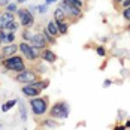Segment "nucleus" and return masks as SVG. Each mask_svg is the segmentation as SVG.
<instances>
[{
	"mask_svg": "<svg viewBox=\"0 0 130 130\" xmlns=\"http://www.w3.org/2000/svg\"><path fill=\"white\" fill-rule=\"evenodd\" d=\"M0 66L6 72H12V73H18V72L24 70L27 67L26 60L21 54H15V55H11V57H6V58L0 60Z\"/></svg>",
	"mask_w": 130,
	"mask_h": 130,
	"instance_id": "obj_1",
	"label": "nucleus"
},
{
	"mask_svg": "<svg viewBox=\"0 0 130 130\" xmlns=\"http://www.w3.org/2000/svg\"><path fill=\"white\" fill-rule=\"evenodd\" d=\"M30 109L35 118L43 117L48 109H50V97L48 96H36V97H30Z\"/></svg>",
	"mask_w": 130,
	"mask_h": 130,
	"instance_id": "obj_2",
	"label": "nucleus"
},
{
	"mask_svg": "<svg viewBox=\"0 0 130 130\" xmlns=\"http://www.w3.org/2000/svg\"><path fill=\"white\" fill-rule=\"evenodd\" d=\"M60 8L64 11L66 18H67V21H69L70 24L78 23L79 20L84 17V11L79 9V8H76V6H75L73 3H70L69 0H60Z\"/></svg>",
	"mask_w": 130,
	"mask_h": 130,
	"instance_id": "obj_3",
	"label": "nucleus"
},
{
	"mask_svg": "<svg viewBox=\"0 0 130 130\" xmlns=\"http://www.w3.org/2000/svg\"><path fill=\"white\" fill-rule=\"evenodd\" d=\"M69 114H70V106L67 102L64 100H58V102H55V103L50 106V109H48V117L51 118H55V120H58V121H63L66 118L69 117Z\"/></svg>",
	"mask_w": 130,
	"mask_h": 130,
	"instance_id": "obj_4",
	"label": "nucleus"
},
{
	"mask_svg": "<svg viewBox=\"0 0 130 130\" xmlns=\"http://www.w3.org/2000/svg\"><path fill=\"white\" fill-rule=\"evenodd\" d=\"M40 51L42 50L36 48V46H31L26 40H23V42L18 43V52H21V55L24 57V60L30 61V63H35V61L40 60Z\"/></svg>",
	"mask_w": 130,
	"mask_h": 130,
	"instance_id": "obj_5",
	"label": "nucleus"
},
{
	"mask_svg": "<svg viewBox=\"0 0 130 130\" xmlns=\"http://www.w3.org/2000/svg\"><path fill=\"white\" fill-rule=\"evenodd\" d=\"M39 78H40V75L33 67H26L24 70H21L18 73H13V81L18 82V84H21V85L31 84V82H35L36 79H39Z\"/></svg>",
	"mask_w": 130,
	"mask_h": 130,
	"instance_id": "obj_6",
	"label": "nucleus"
},
{
	"mask_svg": "<svg viewBox=\"0 0 130 130\" xmlns=\"http://www.w3.org/2000/svg\"><path fill=\"white\" fill-rule=\"evenodd\" d=\"M17 20L23 28H30L35 26V13L31 12L28 8H18L17 11Z\"/></svg>",
	"mask_w": 130,
	"mask_h": 130,
	"instance_id": "obj_7",
	"label": "nucleus"
},
{
	"mask_svg": "<svg viewBox=\"0 0 130 130\" xmlns=\"http://www.w3.org/2000/svg\"><path fill=\"white\" fill-rule=\"evenodd\" d=\"M31 46H36V48H39V50H43V48H46V46H50L48 45V42L45 39V36H43V33L42 31H35L33 33V36H31V39L28 42Z\"/></svg>",
	"mask_w": 130,
	"mask_h": 130,
	"instance_id": "obj_8",
	"label": "nucleus"
},
{
	"mask_svg": "<svg viewBox=\"0 0 130 130\" xmlns=\"http://www.w3.org/2000/svg\"><path fill=\"white\" fill-rule=\"evenodd\" d=\"M40 60L45 61V63H48V64H54V63H57L58 57H57V54L52 50H50V46H46V48H43L40 51Z\"/></svg>",
	"mask_w": 130,
	"mask_h": 130,
	"instance_id": "obj_9",
	"label": "nucleus"
},
{
	"mask_svg": "<svg viewBox=\"0 0 130 130\" xmlns=\"http://www.w3.org/2000/svg\"><path fill=\"white\" fill-rule=\"evenodd\" d=\"M38 127L39 129H48V130H52V129H60V121L55 120V118H43L38 123Z\"/></svg>",
	"mask_w": 130,
	"mask_h": 130,
	"instance_id": "obj_10",
	"label": "nucleus"
},
{
	"mask_svg": "<svg viewBox=\"0 0 130 130\" xmlns=\"http://www.w3.org/2000/svg\"><path fill=\"white\" fill-rule=\"evenodd\" d=\"M18 54V43H6L5 46H2L0 50V55H2V60L6 58V57H11V55H15Z\"/></svg>",
	"mask_w": 130,
	"mask_h": 130,
	"instance_id": "obj_11",
	"label": "nucleus"
},
{
	"mask_svg": "<svg viewBox=\"0 0 130 130\" xmlns=\"http://www.w3.org/2000/svg\"><path fill=\"white\" fill-rule=\"evenodd\" d=\"M21 93H23L26 97H36V96H40V94H42V90L35 88L31 84H24V85L21 87Z\"/></svg>",
	"mask_w": 130,
	"mask_h": 130,
	"instance_id": "obj_12",
	"label": "nucleus"
},
{
	"mask_svg": "<svg viewBox=\"0 0 130 130\" xmlns=\"http://www.w3.org/2000/svg\"><path fill=\"white\" fill-rule=\"evenodd\" d=\"M50 84H51V81L48 78H39V79H36L35 82H31V85L35 87V88H38V90H46L48 87H50Z\"/></svg>",
	"mask_w": 130,
	"mask_h": 130,
	"instance_id": "obj_13",
	"label": "nucleus"
},
{
	"mask_svg": "<svg viewBox=\"0 0 130 130\" xmlns=\"http://www.w3.org/2000/svg\"><path fill=\"white\" fill-rule=\"evenodd\" d=\"M20 27H21V24H20V21L18 20H12V21H9V23H5V26H3V30L5 31H12V33H17L18 30H20Z\"/></svg>",
	"mask_w": 130,
	"mask_h": 130,
	"instance_id": "obj_14",
	"label": "nucleus"
},
{
	"mask_svg": "<svg viewBox=\"0 0 130 130\" xmlns=\"http://www.w3.org/2000/svg\"><path fill=\"white\" fill-rule=\"evenodd\" d=\"M45 28L48 30V33H51L54 38H58V36H60V35H58V28H57V24H55V21H54V20H50V21L46 23Z\"/></svg>",
	"mask_w": 130,
	"mask_h": 130,
	"instance_id": "obj_15",
	"label": "nucleus"
},
{
	"mask_svg": "<svg viewBox=\"0 0 130 130\" xmlns=\"http://www.w3.org/2000/svg\"><path fill=\"white\" fill-rule=\"evenodd\" d=\"M55 23H61V21H67V18H66V13H64V11L58 6L55 11H54V18H52Z\"/></svg>",
	"mask_w": 130,
	"mask_h": 130,
	"instance_id": "obj_16",
	"label": "nucleus"
},
{
	"mask_svg": "<svg viewBox=\"0 0 130 130\" xmlns=\"http://www.w3.org/2000/svg\"><path fill=\"white\" fill-rule=\"evenodd\" d=\"M55 24H57V28H58V35L60 36H66L67 31H69L70 23L69 21H61V23H55Z\"/></svg>",
	"mask_w": 130,
	"mask_h": 130,
	"instance_id": "obj_17",
	"label": "nucleus"
},
{
	"mask_svg": "<svg viewBox=\"0 0 130 130\" xmlns=\"http://www.w3.org/2000/svg\"><path fill=\"white\" fill-rule=\"evenodd\" d=\"M2 18H3V23H9L12 20H17V15L12 12H9V11H6V9H2Z\"/></svg>",
	"mask_w": 130,
	"mask_h": 130,
	"instance_id": "obj_18",
	"label": "nucleus"
},
{
	"mask_svg": "<svg viewBox=\"0 0 130 130\" xmlns=\"http://www.w3.org/2000/svg\"><path fill=\"white\" fill-rule=\"evenodd\" d=\"M40 31L43 33V36H45V39H46V42H48V45H55V43H57V39H58V38H54L51 33H48V30H46L45 27H43Z\"/></svg>",
	"mask_w": 130,
	"mask_h": 130,
	"instance_id": "obj_19",
	"label": "nucleus"
},
{
	"mask_svg": "<svg viewBox=\"0 0 130 130\" xmlns=\"http://www.w3.org/2000/svg\"><path fill=\"white\" fill-rule=\"evenodd\" d=\"M15 105H18V99H12V100H8L6 103L2 105V112H8L9 109H12Z\"/></svg>",
	"mask_w": 130,
	"mask_h": 130,
	"instance_id": "obj_20",
	"label": "nucleus"
},
{
	"mask_svg": "<svg viewBox=\"0 0 130 130\" xmlns=\"http://www.w3.org/2000/svg\"><path fill=\"white\" fill-rule=\"evenodd\" d=\"M33 69L39 73V75H42V73H45V72H48V67H45V66L40 63V60H38V61H35L33 63Z\"/></svg>",
	"mask_w": 130,
	"mask_h": 130,
	"instance_id": "obj_21",
	"label": "nucleus"
},
{
	"mask_svg": "<svg viewBox=\"0 0 130 130\" xmlns=\"http://www.w3.org/2000/svg\"><path fill=\"white\" fill-rule=\"evenodd\" d=\"M31 36H33V31L30 28H24L23 33H21V38H23V40H26V42H30Z\"/></svg>",
	"mask_w": 130,
	"mask_h": 130,
	"instance_id": "obj_22",
	"label": "nucleus"
},
{
	"mask_svg": "<svg viewBox=\"0 0 130 130\" xmlns=\"http://www.w3.org/2000/svg\"><path fill=\"white\" fill-rule=\"evenodd\" d=\"M18 106H20V114H21V120L27 121V112H26V106L21 100H18Z\"/></svg>",
	"mask_w": 130,
	"mask_h": 130,
	"instance_id": "obj_23",
	"label": "nucleus"
},
{
	"mask_svg": "<svg viewBox=\"0 0 130 130\" xmlns=\"http://www.w3.org/2000/svg\"><path fill=\"white\" fill-rule=\"evenodd\" d=\"M5 9L17 15V11H18V3H17V2H15V3H11V2H9V3H8V5L5 6Z\"/></svg>",
	"mask_w": 130,
	"mask_h": 130,
	"instance_id": "obj_24",
	"label": "nucleus"
},
{
	"mask_svg": "<svg viewBox=\"0 0 130 130\" xmlns=\"http://www.w3.org/2000/svg\"><path fill=\"white\" fill-rule=\"evenodd\" d=\"M15 42V33H12V31H6V38H5V40H3V43H13Z\"/></svg>",
	"mask_w": 130,
	"mask_h": 130,
	"instance_id": "obj_25",
	"label": "nucleus"
},
{
	"mask_svg": "<svg viewBox=\"0 0 130 130\" xmlns=\"http://www.w3.org/2000/svg\"><path fill=\"white\" fill-rule=\"evenodd\" d=\"M96 54L99 57H106V48H105L103 45H97L96 46Z\"/></svg>",
	"mask_w": 130,
	"mask_h": 130,
	"instance_id": "obj_26",
	"label": "nucleus"
},
{
	"mask_svg": "<svg viewBox=\"0 0 130 130\" xmlns=\"http://www.w3.org/2000/svg\"><path fill=\"white\" fill-rule=\"evenodd\" d=\"M121 15H123V18H124V21H130V6L121 9Z\"/></svg>",
	"mask_w": 130,
	"mask_h": 130,
	"instance_id": "obj_27",
	"label": "nucleus"
},
{
	"mask_svg": "<svg viewBox=\"0 0 130 130\" xmlns=\"http://www.w3.org/2000/svg\"><path fill=\"white\" fill-rule=\"evenodd\" d=\"M69 2L73 3V5H75L76 8H79V9H84V3H85L84 0H69Z\"/></svg>",
	"mask_w": 130,
	"mask_h": 130,
	"instance_id": "obj_28",
	"label": "nucleus"
},
{
	"mask_svg": "<svg viewBox=\"0 0 130 130\" xmlns=\"http://www.w3.org/2000/svg\"><path fill=\"white\" fill-rule=\"evenodd\" d=\"M123 3V0H112V5H114V9L117 11V12H121V5Z\"/></svg>",
	"mask_w": 130,
	"mask_h": 130,
	"instance_id": "obj_29",
	"label": "nucleus"
},
{
	"mask_svg": "<svg viewBox=\"0 0 130 130\" xmlns=\"http://www.w3.org/2000/svg\"><path fill=\"white\" fill-rule=\"evenodd\" d=\"M46 11H48V5H46V3H43V5H39V6H38V12L39 13H45Z\"/></svg>",
	"mask_w": 130,
	"mask_h": 130,
	"instance_id": "obj_30",
	"label": "nucleus"
},
{
	"mask_svg": "<svg viewBox=\"0 0 130 130\" xmlns=\"http://www.w3.org/2000/svg\"><path fill=\"white\" fill-rule=\"evenodd\" d=\"M112 85V79H105L103 81V88H108Z\"/></svg>",
	"mask_w": 130,
	"mask_h": 130,
	"instance_id": "obj_31",
	"label": "nucleus"
},
{
	"mask_svg": "<svg viewBox=\"0 0 130 130\" xmlns=\"http://www.w3.org/2000/svg\"><path fill=\"white\" fill-rule=\"evenodd\" d=\"M120 6H121V9H124V8L130 6V0H123V3H121Z\"/></svg>",
	"mask_w": 130,
	"mask_h": 130,
	"instance_id": "obj_32",
	"label": "nucleus"
},
{
	"mask_svg": "<svg viewBox=\"0 0 130 130\" xmlns=\"http://www.w3.org/2000/svg\"><path fill=\"white\" fill-rule=\"evenodd\" d=\"M9 3V0H0V9H5V6Z\"/></svg>",
	"mask_w": 130,
	"mask_h": 130,
	"instance_id": "obj_33",
	"label": "nucleus"
},
{
	"mask_svg": "<svg viewBox=\"0 0 130 130\" xmlns=\"http://www.w3.org/2000/svg\"><path fill=\"white\" fill-rule=\"evenodd\" d=\"M118 129L124 130V129H126V126H124V124H120V126H115V127H114V130H118Z\"/></svg>",
	"mask_w": 130,
	"mask_h": 130,
	"instance_id": "obj_34",
	"label": "nucleus"
},
{
	"mask_svg": "<svg viewBox=\"0 0 130 130\" xmlns=\"http://www.w3.org/2000/svg\"><path fill=\"white\" fill-rule=\"evenodd\" d=\"M3 18H2V9H0V30H3Z\"/></svg>",
	"mask_w": 130,
	"mask_h": 130,
	"instance_id": "obj_35",
	"label": "nucleus"
},
{
	"mask_svg": "<svg viewBox=\"0 0 130 130\" xmlns=\"http://www.w3.org/2000/svg\"><path fill=\"white\" fill-rule=\"evenodd\" d=\"M55 2H58V0H45V3L50 6V5H52V3H55Z\"/></svg>",
	"mask_w": 130,
	"mask_h": 130,
	"instance_id": "obj_36",
	"label": "nucleus"
},
{
	"mask_svg": "<svg viewBox=\"0 0 130 130\" xmlns=\"http://www.w3.org/2000/svg\"><path fill=\"white\" fill-rule=\"evenodd\" d=\"M124 126H126V129H130V120H127V121L124 123Z\"/></svg>",
	"mask_w": 130,
	"mask_h": 130,
	"instance_id": "obj_37",
	"label": "nucleus"
},
{
	"mask_svg": "<svg viewBox=\"0 0 130 130\" xmlns=\"http://www.w3.org/2000/svg\"><path fill=\"white\" fill-rule=\"evenodd\" d=\"M3 45V36H2V30H0V46Z\"/></svg>",
	"mask_w": 130,
	"mask_h": 130,
	"instance_id": "obj_38",
	"label": "nucleus"
},
{
	"mask_svg": "<svg viewBox=\"0 0 130 130\" xmlns=\"http://www.w3.org/2000/svg\"><path fill=\"white\" fill-rule=\"evenodd\" d=\"M126 30H127V31H130V21H127V26H126Z\"/></svg>",
	"mask_w": 130,
	"mask_h": 130,
	"instance_id": "obj_39",
	"label": "nucleus"
},
{
	"mask_svg": "<svg viewBox=\"0 0 130 130\" xmlns=\"http://www.w3.org/2000/svg\"><path fill=\"white\" fill-rule=\"evenodd\" d=\"M24 2H27V0H17V3H18V5H21V3H24Z\"/></svg>",
	"mask_w": 130,
	"mask_h": 130,
	"instance_id": "obj_40",
	"label": "nucleus"
},
{
	"mask_svg": "<svg viewBox=\"0 0 130 130\" xmlns=\"http://www.w3.org/2000/svg\"><path fill=\"white\" fill-rule=\"evenodd\" d=\"M0 129H3V126H2V124H0Z\"/></svg>",
	"mask_w": 130,
	"mask_h": 130,
	"instance_id": "obj_41",
	"label": "nucleus"
},
{
	"mask_svg": "<svg viewBox=\"0 0 130 130\" xmlns=\"http://www.w3.org/2000/svg\"><path fill=\"white\" fill-rule=\"evenodd\" d=\"M84 2H87V0H84Z\"/></svg>",
	"mask_w": 130,
	"mask_h": 130,
	"instance_id": "obj_42",
	"label": "nucleus"
}]
</instances>
